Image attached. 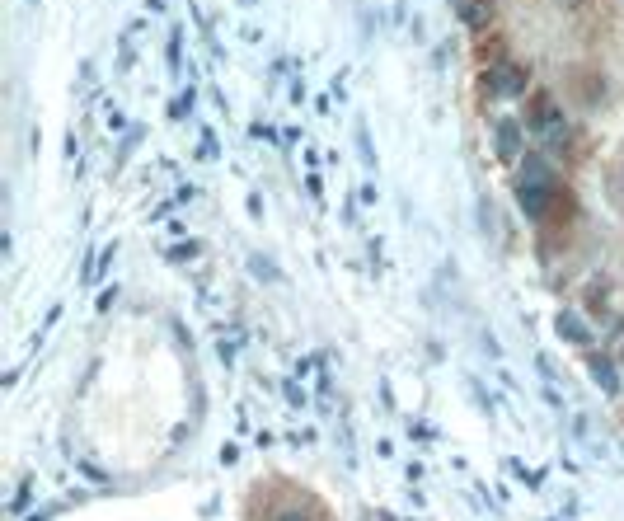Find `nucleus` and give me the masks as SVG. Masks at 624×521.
<instances>
[{
	"mask_svg": "<svg viewBox=\"0 0 624 521\" xmlns=\"http://www.w3.org/2000/svg\"><path fill=\"white\" fill-rule=\"evenodd\" d=\"M535 132H540V141H545L549 151L554 146H564L568 141V123H564V113L549 104V99H540V118H535Z\"/></svg>",
	"mask_w": 624,
	"mask_h": 521,
	"instance_id": "obj_1",
	"label": "nucleus"
},
{
	"mask_svg": "<svg viewBox=\"0 0 624 521\" xmlns=\"http://www.w3.org/2000/svg\"><path fill=\"white\" fill-rule=\"evenodd\" d=\"M517 202H521V212L526 216H549V207H554V188H545V184H521L517 188Z\"/></svg>",
	"mask_w": 624,
	"mask_h": 521,
	"instance_id": "obj_2",
	"label": "nucleus"
},
{
	"mask_svg": "<svg viewBox=\"0 0 624 521\" xmlns=\"http://www.w3.org/2000/svg\"><path fill=\"white\" fill-rule=\"evenodd\" d=\"M488 90H493V94H521V90H526V66H512V62L493 66V76H488Z\"/></svg>",
	"mask_w": 624,
	"mask_h": 521,
	"instance_id": "obj_3",
	"label": "nucleus"
},
{
	"mask_svg": "<svg viewBox=\"0 0 624 521\" xmlns=\"http://www.w3.org/2000/svg\"><path fill=\"white\" fill-rule=\"evenodd\" d=\"M451 5H456V19L465 29H488V19H493L488 0H451Z\"/></svg>",
	"mask_w": 624,
	"mask_h": 521,
	"instance_id": "obj_4",
	"label": "nucleus"
},
{
	"mask_svg": "<svg viewBox=\"0 0 624 521\" xmlns=\"http://www.w3.org/2000/svg\"><path fill=\"white\" fill-rule=\"evenodd\" d=\"M559 338H568V343H578V348H587V343H592V329H587V324L578 320V315H573V310H559Z\"/></svg>",
	"mask_w": 624,
	"mask_h": 521,
	"instance_id": "obj_5",
	"label": "nucleus"
},
{
	"mask_svg": "<svg viewBox=\"0 0 624 521\" xmlns=\"http://www.w3.org/2000/svg\"><path fill=\"white\" fill-rule=\"evenodd\" d=\"M620 362H610V357H592V381L606 390V395H620Z\"/></svg>",
	"mask_w": 624,
	"mask_h": 521,
	"instance_id": "obj_6",
	"label": "nucleus"
},
{
	"mask_svg": "<svg viewBox=\"0 0 624 521\" xmlns=\"http://www.w3.org/2000/svg\"><path fill=\"white\" fill-rule=\"evenodd\" d=\"M517 151H521V123L503 118V123H498V155H503V160H512Z\"/></svg>",
	"mask_w": 624,
	"mask_h": 521,
	"instance_id": "obj_7",
	"label": "nucleus"
},
{
	"mask_svg": "<svg viewBox=\"0 0 624 521\" xmlns=\"http://www.w3.org/2000/svg\"><path fill=\"white\" fill-rule=\"evenodd\" d=\"M521 184H545V188H554V169H549L540 155H526V165H521Z\"/></svg>",
	"mask_w": 624,
	"mask_h": 521,
	"instance_id": "obj_8",
	"label": "nucleus"
},
{
	"mask_svg": "<svg viewBox=\"0 0 624 521\" xmlns=\"http://www.w3.org/2000/svg\"><path fill=\"white\" fill-rule=\"evenodd\" d=\"M193 254H198V245H193V240H188V245H174V249H169V259H174V263L193 259Z\"/></svg>",
	"mask_w": 624,
	"mask_h": 521,
	"instance_id": "obj_9",
	"label": "nucleus"
},
{
	"mask_svg": "<svg viewBox=\"0 0 624 521\" xmlns=\"http://www.w3.org/2000/svg\"><path fill=\"white\" fill-rule=\"evenodd\" d=\"M188 108H193V90H188V94H179V99H174V108H169V113H174V118H183Z\"/></svg>",
	"mask_w": 624,
	"mask_h": 521,
	"instance_id": "obj_10",
	"label": "nucleus"
},
{
	"mask_svg": "<svg viewBox=\"0 0 624 521\" xmlns=\"http://www.w3.org/2000/svg\"><path fill=\"white\" fill-rule=\"evenodd\" d=\"M273 521H310V517H305V512H291V507H287V512H277Z\"/></svg>",
	"mask_w": 624,
	"mask_h": 521,
	"instance_id": "obj_11",
	"label": "nucleus"
},
{
	"mask_svg": "<svg viewBox=\"0 0 624 521\" xmlns=\"http://www.w3.org/2000/svg\"><path fill=\"white\" fill-rule=\"evenodd\" d=\"M620 367H624V353H620Z\"/></svg>",
	"mask_w": 624,
	"mask_h": 521,
	"instance_id": "obj_12",
	"label": "nucleus"
}]
</instances>
